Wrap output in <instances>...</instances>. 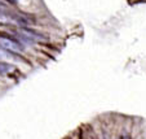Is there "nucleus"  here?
<instances>
[{
    "instance_id": "3",
    "label": "nucleus",
    "mask_w": 146,
    "mask_h": 139,
    "mask_svg": "<svg viewBox=\"0 0 146 139\" xmlns=\"http://www.w3.org/2000/svg\"><path fill=\"white\" fill-rule=\"evenodd\" d=\"M4 56H5V53H4V51H1V50H0V58H1V57H4Z\"/></svg>"
},
{
    "instance_id": "2",
    "label": "nucleus",
    "mask_w": 146,
    "mask_h": 139,
    "mask_svg": "<svg viewBox=\"0 0 146 139\" xmlns=\"http://www.w3.org/2000/svg\"><path fill=\"white\" fill-rule=\"evenodd\" d=\"M16 72V68L11 64H7V62H0V73L4 75H11Z\"/></svg>"
},
{
    "instance_id": "1",
    "label": "nucleus",
    "mask_w": 146,
    "mask_h": 139,
    "mask_svg": "<svg viewBox=\"0 0 146 139\" xmlns=\"http://www.w3.org/2000/svg\"><path fill=\"white\" fill-rule=\"evenodd\" d=\"M0 46L5 51H12V52H21L22 51V47L19 43L9 38H0Z\"/></svg>"
}]
</instances>
